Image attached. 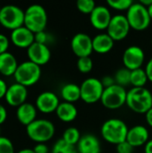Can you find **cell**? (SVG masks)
Segmentation results:
<instances>
[{
	"instance_id": "836d02e7",
	"label": "cell",
	"mask_w": 152,
	"mask_h": 153,
	"mask_svg": "<svg viewBox=\"0 0 152 153\" xmlns=\"http://www.w3.org/2000/svg\"><path fill=\"white\" fill-rule=\"evenodd\" d=\"M9 47V40L6 36L0 33V55L7 52Z\"/></svg>"
},
{
	"instance_id": "4316f807",
	"label": "cell",
	"mask_w": 152,
	"mask_h": 153,
	"mask_svg": "<svg viewBox=\"0 0 152 153\" xmlns=\"http://www.w3.org/2000/svg\"><path fill=\"white\" fill-rule=\"evenodd\" d=\"M116 84L126 87L128 85H131V71L125 67L120 68L116 72V74L114 76Z\"/></svg>"
},
{
	"instance_id": "e0dca14e",
	"label": "cell",
	"mask_w": 152,
	"mask_h": 153,
	"mask_svg": "<svg viewBox=\"0 0 152 153\" xmlns=\"http://www.w3.org/2000/svg\"><path fill=\"white\" fill-rule=\"evenodd\" d=\"M11 40L13 44L18 48H28L35 42V34L25 26H22L12 30Z\"/></svg>"
},
{
	"instance_id": "5bb4252c",
	"label": "cell",
	"mask_w": 152,
	"mask_h": 153,
	"mask_svg": "<svg viewBox=\"0 0 152 153\" xmlns=\"http://www.w3.org/2000/svg\"><path fill=\"white\" fill-rule=\"evenodd\" d=\"M27 55L30 61L39 66L47 64L51 58V52L48 47L37 42H34L27 48Z\"/></svg>"
},
{
	"instance_id": "7a4b0ae2",
	"label": "cell",
	"mask_w": 152,
	"mask_h": 153,
	"mask_svg": "<svg viewBox=\"0 0 152 153\" xmlns=\"http://www.w3.org/2000/svg\"><path fill=\"white\" fill-rule=\"evenodd\" d=\"M126 105L135 113L146 114L152 108V93L145 87H133L127 91Z\"/></svg>"
},
{
	"instance_id": "f35d334b",
	"label": "cell",
	"mask_w": 152,
	"mask_h": 153,
	"mask_svg": "<svg viewBox=\"0 0 152 153\" xmlns=\"http://www.w3.org/2000/svg\"><path fill=\"white\" fill-rule=\"evenodd\" d=\"M7 89H8V87H7L5 82H4V80L0 79V99L5 97Z\"/></svg>"
},
{
	"instance_id": "d4e9b609",
	"label": "cell",
	"mask_w": 152,
	"mask_h": 153,
	"mask_svg": "<svg viewBox=\"0 0 152 153\" xmlns=\"http://www.w3.org/2000/svg\"><path fill=\"white\" fill-rule=\"evenodd\" d=\"M149 81L145 69L139 68L131 71V85L134 88H142Z\"/></svg>"
},
{
	"instance_id": "3957f363",
	"label": "cell",
	"mask_w": 152,
	"mask_h": 153,
	"mask_svg": "<svg viewBox=\"0 0 152 153\" xmlns=\"http://www.w3.org/2000/svg\"><path fill=\"white\" fill-rule=\"evenodd\" d=\"M47 23V14L40 4H31L24 12V26L34 34L43 31Z\"/></svg>"
},
{
	"instance_id": "4dcf8cb0",
	"label": "cell",
	"mask_w": 152,
	"mask_h": 153,
	"mask_svg": "<svg viewBox=\"0 0 152 153\" xmlns=\"http://www.w3.org/2000/svg\"><path fill=\"white\" fill-rule=\"evenodd\" d=\"M96 6V3L93 0H78L76 2L77 9L85 14H90Z\"/></svg>"
},
{
	"instance_id": "e575fe53",
	"label": "cell",
	"mask_w": 152,
	"mask_h": 153,
	"mask_svg": "<svg viewBox=\"0 0 152 153\" xmlns=\"http://www.w3.org/2000/svg\"><path fill=\"white\" fill-rule=\"evenodd\" d=\"M47 39H48V36L45 32V30L39 31L38 33H35V42L39 43V44H45V45H47Z\"/></svg>"
},
{
	"instance_id": "8fae6325",
	"label": "cell",
	"mask_w": 152,
	"mask_h": 153,
	"mask_svg": "<svg viewBox=\"0 0 152 153\" xmlns=\"http://www.w3.org/2000/svg\"><path fill=\"white\" fill-rule=\"evenodd\" d=\"M71 48L78 58L90 56L93 52L92 38L87 33L79 32L73 37L71 40Z\"/></svg>"
},
{
	"instance_id": "ba28073f",
	"label": "cell",
	"mask_w": 152,
	"mask_h": 153,
	"mask_svg": "<svg viewBox=\"0 0 152 153\" xmlns=\"http://www.w3.org/2000/svg\"><path fill=\"white\" fill-rule=\"evenodd\" d=\"M0 24L12 30L24 26V12L13 4L3 6L0 11Z\"/></svg>"
},
{
	"instance_id": "bcb514c9",
	"label": "cell",
	"mask_w": 152,
	"mask_h": 153,
	"mask_svg": "<svg viewBox=\"0 0 152 153\" xmlns=\"http://www.w3.org/2000/svg\"><path fill=\"white\" fill-rule=\"evenodd\" d=\"M1 8H2V7H1V6H0V11H1Z\"/></svg>"
},
{
	"instance_id": "7bdbcfd3",
	"label": "cell",
	"mask_w": 152,
	"mask_h": 153,
	"mask_svg": "<svg viewBox=\"0 0 152 153\" xmlns=\"http://www.w3.org/2000/svg\"><path fill=\"white\" fill-rule=\"evenodd\" d=\"M140 3H141L142 5H144L145 7L148 8L149 6H151L152 4V0H141Z\"/></svg>"
},
{
	"instance_id": "ffe728a7",
	"label": "cell",
	"mask_w": 152,
	"mask_h": 153,
	"mask_svg": "<svg viewBox=\"0 0 152 153\" xmlns=\"http://www.w3.org/2000/svg\"><path fill=\"white\" fill-rule=\"evenodd\" d=\"M115 40L108 33H99L92 38L93 51L98 54H107L112 50Z\"/></svg>"
},
{
	"instance_id": "83f0119b",
	"label": "cell",
	"mask_w": 152,
	"mask_h": 153,
	"mask_svg": "<svg viewBox=\"0 0 152 153\" xmlns=\"http://www.w3.org/2000/svg\"><path fill=\"white\" fill-rule=\"evenodd\" d=\"M74 146L66 143L63 139L58 140L53 146L52 153H76Z\"/></svg>"
},
{
	"instance_id": "8d00e7d4",
	"label": "cell",
	"mask_w": 152,
	"mask_h": 153,
	"mask_svg": "<svg viewBox=\"0 0 152 153\" xmlns=\"http://www.w3.org/2000/svg\"><path fill=\"white\" fill-rule=\"evenodd\" d=\"M35 153H48V147L45 143H38L33 148Z\"/></svg>"
},
{
	"instance_id": "52a82bcc",
	"label": "cell",
	"mask_w": 152,
	"mask_h": 153,
	"mask_svg": "<svg viewBox=\"0 0 152 153\" xmlns=\"http://www.w3.org/2000/svg\"><path fill=\"white\" fill-rule=\"evenodd\" d=\"M126 97L127 91L125 88L115 84L104 90L100 101L106 108L115 110L126 104Z\"/></svg>"
},
{
	"instance_id": "c3c4849f",
	"label": "cell",
	"mask_w": 152,
	"mask_h": 153,
	"mask_svg": "<svg viewBox=\"0 0 152 153\" xmlns=\"http://www.w3.org/2000/svg\"><path fill=\"white\" fill-rule=\"evenodd\" d=\"M151 45H152V39H151Z\"/></svg>"
},
{
	"instance_id": "5b68a950",
	"label": "cell",
	"mask_w": 152,
	"mask_h": 153,
	"mask_svg": "<svg viewBox=\"0 0 152 153\" xmlns=\"http://www.w3.org/2000/svg\"><path fill=\"white\" fill-rule=\"evenodd\" d=\"M125 16L131 29L137 31L145 30L150 26L151 22L147 7L142 5L140 2L133 3L127 10Z\"/></svg>"
},
{
	"instance_id": "484cf974",
	"label": "cell",
	"mask_w": 152,
	"mask_h": 153,
	"mask_svg": "<svg viewBox=\"0 0 152 153\" xmlns=\"http://www.w3.org/2000/svg\"><path fill=\"white\" fill-rule=\"evenodd\" d=\"M81 137H82V135H81L80 131L76 127L71 126V127H68L64 132L62 139L66 143H68V144H70L72 146H74V145L78 144Z\"/></svg>"
},
{
	"instance_id": "1f68e13d",
	"label": "cell",
	"mask_w": 152,
	"mask_h": 153,
	"mask_svg": "<svg viewBox=\"0 0 152 153\" xmlns=\"http://www.w3.org/2000/svg\"><path fill=\"white\" fill-rule=\"evenodd\" d=\"M0 153H14L13 143L4 136H0Z\"/></svg>"
},
{
	"instance_id": "7dc6e473",
	"label": "cell",
	"mask_w": 152,
	"mask_h": 153,
	"mask_svg": "<svg viewBox=\"0 0 152 153\" xmlns=\"http://www.w3.org/2000/svg\"><path fill=\"white\" fill-rule=\"evenodd\" d=\"M76 153H81V152H76Z\"/></svg>"
},
{
	"instance_id": "8992f818",
	"label": "cell",
	"mask_w": 152,
	"mask_h": 153,
	"mask_svg": "<svg viewBox=\"0 0 152 153\" xmlns=\"http://www.w3.org/2000/svg\"><path fill=\"white\" fill-rule=\"evenodd\" d=\"M14 79L17 83L29 87L37 83L41 76V68L31 61H25L18 65L14 74Z\"/></svg>"
},
{
	"instance_id": "7402d4cb",
	"label": "cell",
	"mask_w": 152,
	"mask_h": 153,
	"mask_svg": "<svg viewBox=\"0 0 152 153\" xmlns=\"http://www.w3.org/2000/svg\"><path fill=\"white\" fill-rule=\"evenodd\" d=\"M18 63L14 56L9 52H5L0 55V74L4 76L14 75L17 68Z\"/></svg>"
},
{
	"instance_id": "6da1fadb",
	"label": "cell",
	"mask_w": 152,
	"mask_h": 153,
	"mask_svg": "<svg viewBox=\"0 0 152 153\" xmlns=\"http://www.w3.org/2000/svg\"><path fill=\"white\" fill-rule=\"evenodd\" d=\"M129 128L121 119L110 118L106 120L101 126L100 134L103 139L108 143L117 145L126 141Z\"/></svg>"
},
{
	"instance_id": "ab89813d",
	"label": "cell",
	"mask_w": 152,
	"mask_h": 153,
	"mask_svg": "<svg viewBox=\"0 0 152 153\" xmlns=\"http://www.w3.org/2000/svg\"><path fill=\"white\" fill-rule=\"evenodd\" d=\"M7 117V112L6 109L4 108V107L3 105L0 104V125H2Z\"/></svg>"
},
{
	"instance_id": "603a6c76",
	"label": "cell",
	"mask_w": 152,
	"mask_h": 153,
	"mask_svg": "<svg viewBox=\"0 0 152 153\" xmlns=\"http://www.w3.org/2000/svg\"><path fill=\"white\" fill-rule=\"evenodd\" d=\"M56 114L61 121L65 123H70L77 117L78 110L73 103L64 101L60 102L58 108L56 110Z\"/></svg>"
},
{
	"instance_id": "9c48e42d",
	"label": "cell",
	"mask_w": 152,
	"mask_h": 153,
	"mask_svg": "<svg viewBox=\"0 0 152 153\" xmlns=\"http://www.w3.org/2000/svg\"><path fill=\"white\" fill-rule=\"evenodd\" d=\"M81 100L87 104H93L101 100L105 88L98 78L90 77L80 85Z\"/></svg>"
},
{
	"instance_id": "9a60e30c",
	"label": "cell",
	"mask_w": 152,
	"mask_h": 153,
	"mask_svg": "<svg viewBox=\"0 0 152 153\" xmlns=\"http://www.w3.org/2000/svg\"><path fill=\"white\" fill-rule=\"evenodd\" d=\"M60 104L57 95L52 91L41 92L36 99V108L40 112L48 114L56 112Z\"/></svg>"
},
{
	"instance_id": "74e56055",
	"label": "cell",
	"mask_w": 152,
	"mask_h": 153,
	"mask_svg": "<svg viewBox=\"0 0 152 153\" xmlns=\"http://www.w3.org/2000/svg\"><path fill=\"white\" fill-rule=\"evenodd\" d=\"M145 72L147 74L149 81L152 82V57L149 60V62L147 63V65L145 66Z\"/></svg>"
},
{
	"instance_id": "cb8c5ba5",
	"label": "cell",
	"mask_w": 152,
	"mask_h": 153,
	"mask_svg": "<svg viewBox=\"0 0 152 153\" xmlns=\"http://www.w3.org/2000/svg\"><path fill=\"white\" fill-rule=\"evenodd\" d=\"M61 96L65 102L74 103L81 100V88L75 83H66L61 89Z\"/></svg>"
},
{
	"instance_id": "44dd1931",
	"label": "cell",
	"mask_w": 152,
	"mask_h": 153,
	"mask_svg": "<svg viewBox=\"0 0 152 153\" xmlns=\"http://www.w3.org/2000/svg\"><path fill=\"white\" fill-rule=\"evenodd\" d=\"M16 117L22 125L28 126L30 124L36 120L37 108L30 103L25 102L17 108Z\"/></svg>"
},
{
	"instance_id": "d590c367",
	"label": "cell",
	"mask_w": 152,
	"mask_h": 153,
	"mask_svg": "<svg viewBox=\"0 0 152 153\" xmlns=\"http://www.w3.org/2000/svg\"><path fill=\"white\" fill-rule=\"evenodd\" d=\"M100 81H101V83H102V85H103V87L105 89L108 88V87H111V86L116 84L115 78H114V76H111V75H105Z\"/></svg>"
},
{
	"instance_id": "7c38bea8",
	"label": "cell",
	"mask_w": 152,
	"mask_h": 153,
	"mask_svg": "<svg viewBox=\"0 0 152 153\" xmlns=\"http://www.w3.org/2000/svg\"><path fill=\"white\" fill-rule=\"evenodd\" d=\"M145 60V53L139 46L128 47L123 54V64L130 71L142 68Z\"/></svg>"
},
{
	"instance_id": "30bf717a",
	"label": "cell",
	"mask_w": 152,
	"mask_h": 153,
	"mask_svg": "<svg viewBox=\"0 0 152 153\" xmlns=\"http://www.w3.org/2000/svg\"><path fill=\"white\" fill-rule=\"evenodd\" d=\"M131 27L126 16L123 14H116L111 19V22L107 29V33L115 41H119L128 36Z\"/></svg>"
},
{
	"instance_id": "f6af8a7d",
	"label": "cell",
	"mask_w": 152,
	"mask_h": 153,
	"mask_svg": "<svg viewBox=\"0 0 152 153\" xmlns=\"http://www.w3.org/2000/svg\"><path fill=\"white\" fill-rule=\"evenodd\" d=\"M147 9H148V12H149V15H150V17H151V19L152 21V4L151 6H149Z\"/></svg>"
},
{
	"instance_id": "d6a6232c",
	"label": "cell",
	"mask_w": 152,
	"mask_h": 153,
	"mask_svg": "<svg viewBox=\"0 0 152 153\" xmlns=\"http://www.w3.org/2000/svg\"><path fill=\"white\" fill-rule=\"evenodd\" d=\"M133 149L134 148L127 141H125L116 145L117 153H133Z\"/></svg>"
},
{
	"instance_id": "60d3db41",
	"label": "cell",
	"mask_w": 152,
	"mask_h": 153,
	"mask_svg": "<svg viewBox=\"0 0 152 153\" xmlns=\"http://www.w3.org/2000/svg\"><path fill=\"white\" fill-rule=\"evenodd\" d=\"M145 118H146V122L147 124L152 127V108L145 114Z\"/></svg>"
},
{
	"instance_id": "2e32d148",
	"label": "cell",
	"mask_w": 152,
	"mask_h": 153,
	"mask_svg": "<svg viewBox=\"0 0 152 153\" xmlns=\"http://www.w3.org/2000/svg\"><path fill=\"white\" fill-rule=\"evenodd\" d=\"M27 97H28L27 87L15 82L12 84L10 87H8L4 98L6 102L10 106L20 107L21 105L25 103Z\"/></svg>"
},
{
	"instance_id": "ee69618b",
	"label": "cell",
	"mask_w": 152,
	"mask_h": 153,
	"mask_svg": "<svg viewBox=\"0 0 152 153\" xmlns=\"http://www.w3.org/2000/svg\"><path fill=\"white\" fill-rule=\"evenodd\" d=\"M18 153H35L33 149H22Z\"/></svg>"
},
{
	"instance_id": "f546056e",
	"label": "cell",
	"mask_w": 152,
	"mask_h": 153,
	"mask_svg": "<svg viewBox=\"0 0 152 153\" xmlns=\"http://www.w3.org/2000/svg\"><path fill=\"white\" fill-rule=\"evenodd\" d=\"M77 68L82 74H89L93 69V61L90 56L80 57L77 60Z\"/></svg>"
},
{
	"instance_id": "f1b7e54d",
	"label": "cell",
	"mask_w": 152,
	"mask_h": 153,
	"mask_svg": "<svg viewBox=\"0 0 152 153\" xmlns=\"http://www.w3.org/2000/svg\"><path fill=\"white\" fill-rule=\"evenodd\" d=\"M108 5L117 11H126L132 6L133 2L132 0H108Z\"/></svg>"
},
{
	"instance_id": "b9f144b4",
	"label": "cell",
	"mask_w": 152,
	"mask_h": 153,
	"mask_svg": "<svg viewBox=\"0 0 152 153\" xmlns=\"http://www.w3.org/2000/svg\"><path fill=\"white\" fill-rule=\"evenodd\" d=\"M144 152L152 153V140H150L144 146Z\"/></svg>"
},
{
	"instance_id": "277c9868",
	"label": "cell",
	"mask_w": 152,
	"mask_h": 153,
	"mask_svg": "<svg viewBox=\"0 0 152 153\" xmlns=\"http://www.w3.org/2000/svg\"><path fill=\"white\" fill-rule=\"evenodd\" d=\"M55 132L54 124L47 119H36L26 126V133L29 138L38 143H44L51 140Z\"/></svg>"
},
{
	"instance_id": "4fadbf2b",
	"label": "cell",
	"mask_w": 152,
	"mask_h": 153,
	"mask_svg": "<svg viewBox=\"0 0 152 153\" xmlns=\"http://www.w3.org/2000/svg\"><path fill=\"white\" fill-rule=\"evenodd\" d=\"M111 12L106 5H97L92 13L90 14V22L92 27L99 30H107L111 19Z\"/></svg>"
},
{
	"instance_id": "d6986e66",
	"label": "cell",
	"mask_w": 152,
	"mask_h": 153,
	"mask_svg": "<svg viewBox=\"0 0 152 153\" xmlns=\"http://www.w3.org/2000/svg\"><path fill=\"white\" fill-rule=\"evenodd\" d=\"M77 148L78 152L81 153H100L101 151L99 140L90 134L82 135Z\"/></svg>"
},
{
	"instance_id": "ac0fdd59",
	"label": "cell",
	"mask_w": 152,
	"mask_h": 153,
	"mask_svg": "<svg viewBox=\"0 0 152 153\" xmlns=\"http://www.w3.org/2000/svg\"><path fill=\"white\" fill-rule=\"evenodd\" d=\"M150 133L149 130L142 125L134 126L131 128H129L126 141L133 147H141L145 146V144L150 141Z\"/></svg>"
}]
</instances>
